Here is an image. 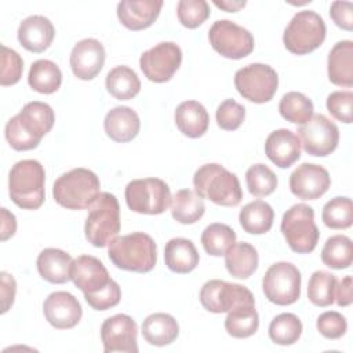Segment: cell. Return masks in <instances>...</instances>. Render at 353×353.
Listing matches in <instances>:
<instances>
[{
	"instance_id": "8",
	"label": "cell",
	"mask_w": 353,
	"mask_h": 353,
	"mask_svg": "<svg viewBox=\"0 0 353 353\" xmlns=\"http://www.w3.org/2000/svg\"><path fill=\"white\" fill-rule=\"evenodd\" d=\"M280 229L294 252L309 254L319 243L320 232L314 223V211L307 204L299 203L290 207L281 218Z\"/></svg>"
},
{
	"instance_id": "29",
	"label": "cell",
	"mask_w": 353,
	"mask_h": 353,
	"mask_svg": "<svg viewBox=\"0 0 353 353\" xmlns=\"http://www.w3.org/2000/svg\"><path fill=\"white\" fill-rule=\"evenodd\" d=\"M179 334L176 320L168 313H153L142 323V335L153 346H165L172 343Z\"/></svg>"
},
{
	"instance_id": "5",
	"label": "cell",
	"mask_w": 353,
	"mask_h": 353,
	"mask_svg": "<svg viewBox=\"0 0 353 353\" xmlns=\"http://www.w3.org/2000/svg\"><path fill=\"white\" fill-rule=\"evenodd\" d=\"M43 165L33 159L15 163L8 175V193L14 204L23 210H37L44 203Z\"/></svg>"
},
{
	"instance_id": "50",
	"label": "cell",
	"mask_w": 353,
	"mask_h": 353,
	"mask_svg": "<svg viewBox=\"0 0 353 353\" xmlns=\"http://www.w3.org/2000/svg\"><path fill=\"white\" fill-rule=\"evenodd\" d=\"M335 302L341 307H346L352 303L353 295H352V277L345 276L339 283L336 284V291H335Z\"/></svg>"
},
{
	"instance_id": "12",
	"label": "cell",
	"mask_w": 353,
	"mask_h": 353,
	"mask_svg": "<svg viewBox=\"0 0 353 353\" xmlns=\"http://www.w3.org/2000/svg\"><path fill=\"white\" fill-rule=\"evenodd\" d=\"M279 85V76L276 70L265 63H250L239 69L234 74V87L239 94L254 102H269Z\"/></svg>"
},
{
	"instance_id": "35",
	"label": "cell",
	"mask_w": 353,
	"mask_h": 353,
	"mask_svg": "<svg viewBox=\"0 0 353 353\" xmlns=\"http://www.w3.org/2000/svg\"><path fill=\"white\" fill-rule=\"evenodd\" d=\"M259 316L255 305H240L228 312L225 330L233 338H248L256 332Z\"/></svg>"
},
{
	"instance_id": "31",
	"label": "cell",
	"mask_w": 353,
	"mask_h": 353,
	"mask_svg": "<svg viewBox=\"0 0 353 353\" xmlns=\"http://www.w3.org/2000/svg\"><path fill=\"white\" fill-rule=\"evenodd\" d=\"M274 211L263 200H254L245 204L239 214L241 228L250 234H263L273 226Z\"/></svg>"
},
{
	"instance_id": "36",
	"label": "cell",
	"mask_w": 353,
	"mask_h": 353,
	"mask_svg": "<svg viewBox=\"0 0 353 353\" xmlns=\"http://www.w3.org/2000/svg\"><path fill=\"white\" fill-rule=\"evenodd\" d=\"M321 261L332 269H346L353 261V243L347 236L335 234L327 239L321 250Z\"/></svg>"
},
{
	"instance_id": "47",
	"label": "cell",
	"mask_w": 353,
	"mask_h": 353,
	"mask_svg": "<svg viewBox=\"0 0 353 353\" xmlns=\"http://www.w3.org/2000/svg\"><path fill=\"white\" fill-rule=\"evenodd\" d=\"M317 330L327 339H338L347 330L346 319L335 310H328L317 317Z\"/></svg>"
},
{
	"instance_id": "26",
	"label": "cell",
	"mask_w": 353,
	"mask_h": 353,
	"mask_svg": "<svg viewBox=\"0 0 353 353\" xmlns=\"http://www.w3.org/2000/svg\"><path fill=\"white\" fill-rule=\"evenodd\" d=\"M72 256L59 248H44L36 261L39 274L48 283L63 284L70 280Z\"/></svg>"
},
{
	"instance_id": "14",
	"label": "cell",
	"mask_w": 353,
	"mask_h": 353,
	"mask_svg": "<svg viewBox=\"0 0 353 353\" xmlns=\"http://www.w3.org/2000/svg\"><path fill=\"white\" fill-rule=\"evenodd\" d=\"M200 302L211 313H228L240 305H255L252 292L236 283L223 280H208L200 290Z\"/></svg>"
},
{
	"instance_id": "49",
	"label": "cell",
	"mask_w": 353,
	"mask_h": 353,
	"mask_svg": "<svg viewBox=\"0 0 353 353\" xmlns=\"http://www.w3.org/2000/svg\"><path fill=\"white\" fill-rule=\"evenodd\" d=\"M1 313H6L14 303L17 283L11 274L1 272Z\"/></svg>"
},
{
	"instance_id": "25",
	"label": "cell",
	"mask_w": 353,
	"mask_h": 353,
	"mask_svg": "<svg viewBox=\"0 0 353 353\" xmlns=\"http://www.w3.org/2000/svg\"><path fill=\"white\" fill-rule=\"evenodd\" d=\"M328 79L332 84L350 88L353 85V41H338L328 54Z\"/></svg>"
},
{
	"instance_id": "23",
	"label": "cell",
	"mask_w": 353,
	"mask_h": 353,
	"mask_svg": "<svg viewBox=\"0 0 353 353\" xmlns=\"http://www.w3.org/2000/svg\"><path fill=\"white\" fill-rule=\"evenodd\" d=\"M55 36L52 22L43 15H30L18 26V41L30 52H43L47 50Z\"/></svg>"
},
{
	"instance_id": "20",
	"label": "cell",
	"mask_w": 353,
	"mask_h": 353,
	"mask_svg": "<svg viewBox=\"0 0 353 353\" xmlns=\"http://www.w3.org/2000/svg\"><path fill=\"white\" fill-rule=\"evenodd\" d=\"M105 48L97 39H83L70 52V68L80 80H92L105 63Z\"/></svg>"
},
{
	"instance_id": "15",
	"label": "cell",
	"mask_w": 353,
	"mask_h": 353,
	"mask_svg": "<svg viewBox=\"0 0 353 353\" xmlns=\"http://www.w3.org/2000/svg\"><path fill=\"white\" fill-rule=\"evenodd\" d=\"M182 62V51L172 41H161L146 50L139 58V68L145 77L153 83L171 80Z\"/></svg>"
},
{
	"instance_id": "38",
	"label": "cell",
	"mask_w": 353,
	"mask_h": 353,
	"mask_svg": "<svg viewBox=\"0 0 353 353\" xmlns=\"http://www.w3.org/2000/svg\"><path fill=\"white\" fill-rule=\"evenodd\" d=\"M338 280L332 273L316 270L307 284V298L314 306L325 307L334 303Z\"/></svg>"
},
{
	"instance_id": "42",
	"label": "cell",
	"mask_w": 353,
	"mask_h": 353,
	"mask_svg": "<svg viewBox=\"0 0 353 353\" xmlns=\"http://www.w3.org/2000/svg\"><path fill=\"white\" fill-rule=\"evenodd\" d=\"M248 192L255 197H266L277 188L276 174L265 164H254L245 172Z\"/></svg>"
},
{
	"instance_id": "21",
	"label": "cell",
	"mask_w": 353,
	"mask_h": 353,
	"mask_svg": "<svg viewBox=\"0 0 353 353\" xmlns=\"http://www.w3.org/2000/svg\"><path fill=\"white\" fill-rule=\"evenodd\" d=\"M265 153L277 167L288 168L301 157L299 138L291 130H274L265 141Z\"/></svg>"
},
{
	"instance_id": "45",
	"label": "cell",
	"mask_w": 353,
	"mask_h": 353,
	"mask_svg": "<svg viewBox=\"0 0 353 353\" xmlns=\"http://www.w3.org/2000/svg\"><path fill=\"white\" fill-rule=\"evenodd\" d=\"M23 61L21 55L7 46H1V76L0 84L3 87L17 84L22 77Z\"/></svg>"
},
{
	"instance_id": "17",
	"label": "cell",
	"mask_w": 353,
	"mask_h": 353,
	"mask_svg": "<svg viewBox=\"0 0 353 353\" xmlns=\"http://www.w3.org/2000/svg\"><path fill=\"white\" fill-rule=\"evenodd\" d=\"M138 327L132 317L128 314H114L106 319L101 327V339L105 353L125 352L137 353Z\"/></svg>"
},
{
	"instance_id": "41",
	"label": "cell",
	"mask_w": 353,
	"mask_h": 353,
	"mask_svg": "<svg viewBox=\"0 0 353 353\" xmlns=\"http://www.w3.org/2000/svg\"><path fill=\"white\" fill-rule=\"evenodd\" d=\"M321 219L331 229H347L353 223V203L349 197H334L323 207Z\"/></svg>"
},
{
	"instance_id": "46",
	"label": "cell",
	"mask_w": 353,
	"mask_h": 353,
	"mask_svg": "<svg viewBox=\"0 0 353 353\" xmlns=\"http://www.w3.org/2000/svg\"><path fill=\"white\" fill-rule=\"evenodd\" d=\"M327 110L338 121L350 124L353 117V92L352 91L331 92L327 97Z\"/></svg>"
},
{
	"instance_id": "34",
	"label": "cell",
	"mask_w": 353,
	"mask_h": 353,
	"mask_svg": "<svg viewBox=\"0 0 353 353\" xmlns=\"http://www.w3.org/2000/svg\"><path fill=\"white\" fill-rule=\"evenodd\" d=\"M105 85L108 92L120 101L132 99L141 90V81L137 73L124 65L109 70L106 74Z\"/></svg>"
},
{
	"instance_id": "4",
	"label": "cell",
	"mask_w": 353,
	"mask_h": 353,
	"mask_svg": "<svg viewBox=\"0 0 353 353\" xmlns=\"http://www.w3.org/2000/svg\"><path fill=\"white\" fill-rule=\"evenodd\" d=\"M108 255L116 268L137 273L150 272L157 261L156 243L143 232L116 237L109 244Z\"/></svg>"
},
{
	"instance_id": "27",
	"label": "cell",
	"mask_w": 353,
	"mask_h": 353,
	"mask_svg": "<svg viewBox=\"0 0 353 353\" xmlns=\"http://www.w3.org/2000/svg\"><path fill=\"white\" fill-rule=\"evenodd\" d=\"M174 119L179 131L189 138H199L204 135L210 123L205 108L197 101H185L179 103Z\"/></svg>"
},
{
	"instance_id": "18",
	"label": "cell",
	"mask_w": 353,
	"mask_h": 353,
	"mask_svg": "<svg viewBox=\"0 0 353 353\" xmlns=\"http://www.w3.org/2000/svg\"><path fill=\"white\" fill-rule=\"evenodd\" d=\"M331 178L328 171L313 163L298 165L290 175V190L302 200L320 199L330 188Z\"/></svg>"
},
{
	"instance_id": "24",
	"label": "cell",
	"mask_w": 353,
	"mask_h": 353,
	"mask_svg": "<svg viewBox=\"0 0 353 353\" xmlns=\"http://www.w3.org/2000/svg\"><path fill=\"white\" fill-rule=\"evenodd\" d=\"M106 135L114 142H130L132 141L141 127L137 112L128 106H116L110 109L103 120Z\"/></svg>"
},
{
	"instance_id": "30",
	"label": "cell",
	"mask_w": 353,
	"mask_h": 353,
	"mask_svg": "<svg viewBox=\"0 0 353 353\" xmlns=\"http://www.w3.org/2000/svg\"><path fill=\"white\" fill-rule=\"evenodd\" d=\"M258 252L250 243H234L225 252V266L236 279H248L258 268Z\"/></svg>"
},
{
	"instance_id": "37",
	"label": "cell",
	"mask_w": 353,
	"mask_h": 353,
	"mask_svg": "<svg viewBox=\"0 0 353 353\" xmlns=\"http://www.w3.org/2000/svg\"><path fill=\"white\" fill-rule=\"evenodd\" d=\"M279 112L290 123L305 124L313 116V102L302 92L290 91L281 97Z\"/></svg>"
},
{
	"instance_id": "44",
	"label": "cell",
	"mask_w": 353,
	"mask_h": 353,
	"mask_svg": "<svg viewBox=\"0 0 353 353\" xmlns=\"http://www.w3.org/2000/svg\"><path fill=\"white\" fill-rule=\"evenodd\" d=\"M215 119L219 128L226 131H234L243 124L245 119V108L234 99H225L218 106Z\"/></svg>"
},
{
	"instance_id": "11",
	"label": "cell",
	"mask_w": 353,
	"mask_h": 353,
	"mask_svg": "<svg viewBox=\"0 0 353 353\" xmlns=\"http://www.w3.org/2000/svg\"><path fill=\"white\" fill-rule=\"evenodd\" d=\"M301 272L290 262H276L262 279V290L268 301L279 306L295 303L301 296Z\"/></svg>"
},
{
	"instance_id": "9",
	"label": "cell",
	"mask_w": 353,
	"mask_h": 353,
	"mask_svg": "<svg viewBox=\"0 0 353 353\" xmlns=\"http://www.w3.org/2000/svg\"><path fill=\"white\" fill-rule=\"evenodd\" d=\"M324 19L314 11H298L287 25L283 43L295 55H305L319 48L325 39Z\"/></svg>"
},
{
	"instance_id": "2",
	"label": "cell",
	"mask_w": 353,
	"mask_h": 353,
	"mask_svg": "<svg viewBox=\"0 0 353 353\" xmlns=\"http://www.w3.org/2000/svg\"><path fill=\"white\" fill-rule=\"evenodd\" d=\"M54 121L55 114L48 103L28 102L18 114L7 121L4 135L12 149L30 150L37 148L41 138L50 132Z\"/></svg>"
},
{
	"instance_id": "7",
	"label": "cell",
	"mask_w": 353,
	"mask_h": 353,
	"mask_svg": "<svg viewBox=\"0 0 353 353\" xmlns=\"http://www.w3.org/2000/svg\"><path fill=\"white\" fill-rule=\"evenodd\" d=\"M120 232V205L114 194L102 192L91 204L84 225L88 243L94 247H106Z\"/></svg>"
},
{
	"instance_id": "3",
	"label": "cell",
	"mask_w": 353,
	"mask_h": 353,
	"mask_svg": "<svg viewBox=\"0 0 353 353\" xmlns=\"http://www.w3.org/2000/svg\"><path fill=\"white\" fill-rule=\"evenodd\" d=\"M193 185L194 192L201 199H208L218 205L236 207L243 199L241 186L236 174L216 163L201 165L193 175Z\"/></svg>"
},
{
	"instance_id": "19",
	"label": "cell",
	"mask_w": 353,
	"mask_h": 353,
	"mask_svg": "<svg viewBox=\"0 0 353 353\" xmlns=\"http://www.w3.org/2000/svg\"><path fill=\"white\" fill-rule=\"evenodd\" d=\"M46 320L58 330H68L77 325L83 316V309L76 296L66 291L50 294L43 303Z\"/></svg>"
},
{
	"instance_id": "32",
	"label": "cell",
	"mask_w": 353,
	"mask_h": 353,
	"mask_svg": "<svg viewBox=\"0 0 353 353\" xmlns=\"http://www.w3.org/2000/svg\"><path fill=\"white\" fill-rule=\"evenodd\" d=\"M204 211L203 199L190 189H181L171 199V215L179 223L192 225L204 215Z\"/></svg>"
},
{
	"instance_id": "16",
	"label": "cell",
	"mask_w": 353,
	"mask_h": 353,
	"mask_svg": "<svg viewBox=\"0 0 353 353\" xmlns=\"http://www.w3.org/2000/svg\"><path fill=\"white\" fill-rule=\"evenodd\" d=\"M296 132L303 150L312 156H328L336 149L339 142L338 127L324 114L312 116Z\"/></svg>"
},
{
	"instance_id": "28",
	"label": "cell",
	"mask_w": 353,
	"mask_h": 353,
	"mask_svg": "<svg viewBox=\"0 0 353 353\" xmlns=\"http://www.w3.org/2000/svg\"><path fill=\"white\" fill-rule=\"evenodd\" d=\"M164 261L171 272L183 274L199 265V252L190 240L175 237L165 244Z\"/></svg>"
},
{
	"instance_id": "6",
	"label": "cell",
	"mask_w": 353,
	"mask_h": 353,
	"mask_svg": "<svg viewBox=\"0 0 353 353\" xmlns=\"http://www.w3.org/2000/svg\"><path fill=\"white\" fill-rule=\"evenodd\" d=\"M99 179L91 170L79 167L73 168L54 182V200L68 210H84L99 196Z\"/></svg>"
},
{
	"instance_id": "13",
	"label": "cell",
	"mask_w": 353,
	"mask_h": 353,
	"mask_svg": "<svg viewBox=\"0 0 353 353\" xmlns=\"http://www.w3.org/2000/svg\"><path fill=\"white\" fill-rule=\"evenodd\" d=\"M208 40L218 54L229 59H241L254 50L250 30L229 19L215 21L208 30Z\"/></svg>"
},
{
	"instance_id": "40",
	"label": "cell",
	"mask_w": 353,
	"mask_h": 353,
	"mask_svg": "<svg viewBox=\"0 0 353 353\" xmlns=\"http://www.w3.org/2000/svg\"><path fill=\"white\" fill-rule=\"evenodd\" d=\"M302 334V323L294 313H281L269 324V338L272 342L287 346L295 343Z\"/></svg>"
},
{
	"instance_id": "48",
	"label": "cell",
	"mask_w": 353,
	"mask_h": 353,
	"mask_svg": "<svg viewBox=\"0 0 353 353\" xmlns=\"http://www.w3.org/2000/svg\"><path fill=\"white\" fill-rule=\"evenodd\" d=\"M330 17L343 30L353 29V4L350 1H334L330 7Z\"/></svg>"
},
{
	"instance_id": "52",
	"label": "cell",
	"mask_w": 353,
	"mask_h": 353,
	"mask_svg": "<svg viewBox=\"0 0 353 353\" xmlns=\"http://www.w3.org/2000/svg\"><path fill=\"white\" fill-rule=\"evenodd\" d=\"M214 4L216 7L228 11V12H236V11H239L240 8H243L245 6V1H228V0L218 1V0H215Z\"/></svg>"
},
{
	"instance_id": "1",
	"label": "cell",
	"mask_w": 353,
	"mask_h": 353,
	"mask_svg": "<svg viewBox=\"0 0 353 353\" xmlns=\"http://www.w3.org/2000/svg\"><path fill=\"white\" fill-rule=\"evenodd\" d=\"M70 280L83 291L87 303L95 310H108L120 302L119 284L110 279L105 265L95 256L80 255L73 259Z\"/></svg>"
},
{
	"instance_id": "39",
	"label": "cell",
	"mask_w": 353,
	"mask_h": 353,
	"mask_svg": "<svg viewBox=\"0 0 353 353\" xmlns=\"http://www.w3.org/2000/svg\"><path fill=\"white\" fill-rule=\"evenodd\" d=\"M236 243L234 230L225 223H211L201 233V244L208 255L221 256Z\"/></svg>"
},
{
	"instance_id": "33",
	"label": "cell",
	"mask_w": 353,
	"mask_h": 353,
	"mask_svg": "<svg viewBox=\"0 0 353 353\" xmlns=\"http://www.w3.org/2000/svg\"><path fill=\"white\" fill-rule=\"evenodd\" d=\"M28 83L32 90L40 94H52L62 84V72L55 62L37 59L29 69Z\"/></svg>"
},
{
	"instance_id": "22",
	"label": "cell",
	"mask_w": 353,
	"mask_h": 353,
	"mask_svg": "<svg viewBox=\"0 0 353 353\" xmlns=\"http://www.w3.org/2000/svg\"><path fill=\"white\" fill-rule=\"evenodd\" d=\"M161 0H123L117 4V18L130 30L149 28L159 17Z\"/></svg>"
},
{
	"instance_id": "51",
	"label": "cell",
	"mask_w": 353,
	"mask_h": 353,
	"mask_svg": "<svg viewBox=\"0 0 353 353\" xmlns=\"http://www.w3.org/2000/svg\"><path fill=\"white\" fill-rule=\"evenodd\" d=\"M17 230V219L12 212L7 208H1V240L6 241L7 239L12 237Z\"/></svg>"
},
{
	"instance_id": "10",
	"label": "cell",
	"mask_w": 353,
	"mask_h": 353,
	"mask_svg": "<svg viewBox=\"0 0 353 353\" xmlns=\"http://www.w3.org/2000/svg\"><path fill=\"white\" fill-rule=\"evenodd\" d=\"M124 196L131 211L146 215L163 214L172 199L168 185L159 178H143L128 182Z\"/></svg>"
},
{
	"instance_id": "43",
	"label": "cell",
	"mask_w": 353,
	"mask_h": 353,
	"mask_svg": "<svg viewBox=\"0 0 353 353\" xmlns=\"http://www.w3.org/2000/svg\"><path fill=\"white\" fill-rule=\"evenodd\" d=\"M176 14L185 28L194 29L210 17V6L205 0H181L176 6Z\"/></svg>"
}]
</instances>
